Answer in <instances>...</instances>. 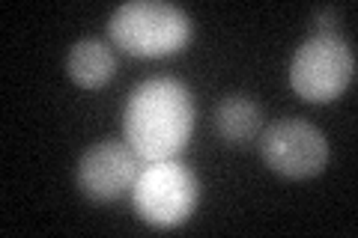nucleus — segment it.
<instances>
[{
	"mask_svg": "<svg viewBox=\"0 0 358 238\" xmlns=\"http://www.w3.org/2000/svg\"><path fill=\"white\" fill-rule=\"evenodd\" d=\"M194 128V98L176 77H147L129 93L122 134L141 161H164L185 149Z\"/></svg>",
	"mask_w": 358,
	"mask_h": 238,
	"instance_id": "obj_1",
	"label": "nucleus"
},
{
	"mask_svg": "<svg viewBox=\"0 0 358 238\" xmlns=\"http://www.w3.org/2000/svg\"><path fill=\"white\" fill-rule=\"evenodd\" d=\"M110 42L131 57H164L192 39V18L167 0H129L108 18Z\"/></svg>",
	"mask_w": 358,
	"mask_h": 238,
	"instance_id": "obj_2",
	"label": "nucleus"
},
{
	"mask_svg": "<svg viewBox=\"0 0 358 238\" xmlns=\"http://www.w3.org/2000/svg\"><path fill=\"white\" fill-rule=\"evenodd\" d=\"M134 211L150 226L171 230L192 218L200 202V182L197 176L176 158L164 161H147L131 185Z\"/></svg>",
	"mask_w": 358,
	"mask_h": 238,
	"instance_id": "obj_3",
	"label": "nucleus"
},
{
	"mask_svg": "<svg viewBox=\"0 0 358 238\" xmlns=\"http://www.w3.org/2000/svg\"><path fill=\"white\" fill-rule=\"evenodd\" d=\"M355 77V54L338 33H317L305 39L289 63V84L308 101H331Z\"/></svg>",
	"mask_w": 358,
	"mask_h": 238,
	"instance_id": "obj_4",
	"label": "nucleus"
},
{
	"mask_svg": "<svg viewBox=\"0 0 358 238\" xmlns=\"http://www.w3.org/2000/svg\"><path fill=\"white\" fill-rule=\"evenodd\" d=\"M263 161L281 176L308 179L317 176L329 161V140L308 119H278L260 131Z\"/></svg>",
	"mask_w": 358,
	"mask_h": 238,
	"instance_id": "obj_5",
	"label": "nucleus"
},
{
	"mask_svg": "<svg viewBox=\"0 0 358 238\" xmlns=\"http://www.w3.org/2000/svg\"><path fill=\"white\" fill-rule=\"evenodd\" d=\"M138 161L141 158L131 152L126 140H114V137L99 140L78 158V170H75L78 188H81L84 197L96 202L117 200L134 185V176L141 170Z\"/></svg>",
	"mask_w": 358,
	"mask_h": 238,
	"instance_id": "obj_6",
	"label": "nucleus"
},
{
	"mask_svg": "<svg viewBox=\"0 0 358 238\" xmlns=\"http://www.w3.org/2000/svg\"><path fill=\"white\" fill-rule=\"evenodd\" d=\"M66 72L78 87L96 89L114 77L117 57L102 39H78L66 54Z\"/></svg>",
	"mask_w": 358,
	"mask_h": 238,
	"instance_id": "obj_7",
	"label": "nucleus"
},
{
	"mask_svg": "<svg viewBox=\"0 0 358 238\" xmlns=\"http://www.w3.org/2000/svg\"><path fill=\"white\" fill-rule=\"evenodd\" d=\"M212 126H215L218 137L227 140V143H248L254 140L263 128V110L254 98L248 96H224L215 113H212Z\"/></svg>",
	"mask_w": 358,
	"mask_h": 238,
	"instance_id": "obj_8",
	"label": "nucleus"
},
{
	"mask_svg": "<svg viewBox=\"0 0 358 238\" xmlns=\"http://www.w3.org/2000/svg\"><path fill=\"white\" fill-rule=\"evenodd\" d=\"M331 21H334V9H317V27H320V33H322V27H326V33H329V27H334Z\"/></svg>",
	"mask_w": 358,
	"mask_h": 238,
	"instance_id": "obj_9",
	"label": "nucleus"
}]
</instances>
